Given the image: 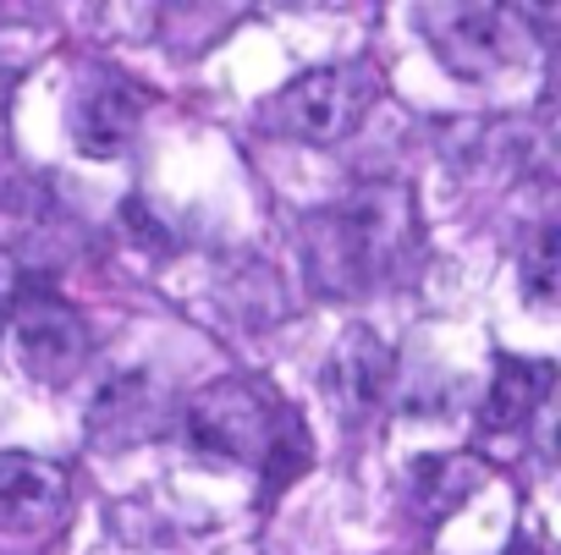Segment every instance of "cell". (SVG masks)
I'll use <instances>...</instances> for the list:
<instances>
[{"label":"cell","mask_w":561,"mask_h":555,"mask_svg":"<svg viewBox=\"0 0 561 555\" xmlns=\"http://www.w3.org/2000/svg\"><path fill=\"white\" fill-rule=\"evenodd\" d=\"M419 253V209L402 182H369L331 209L304 220V258L309 281L325 298H358Z\"/></svg>","instance_id":"cell-1"},{"label":"cell","mask_w":561,"mask_h":555,"mask_svg":"<svg viewBox=\"0 0 561 555\" xmlns=\"http://www.w3.org/2000/svg\"><path fill=\"white\" fill-rule=\"evenodd\" d=\"M287 424H293V407H280L264 380H242V374L193 391V402L182 413V435H187L193 451L248 462L259 473H264V462H270V451H275Z\"/></svg>","instance_id":"cell-2"},{"label":"cell","mask_w":561,"mask_h":555,"mask_svg":"<svg viewBox=\"0 0 561 555\" xmlns=\"http://www.w3.org/2000/svg\"><path fill=\"white\" fill-rule=\"evenodd\" d=\"M380 100V78L369 61H331L298 72L264 105V127L298 143H342L364 127V116Z\"/></svg>","instance_id":"cell-3"},{"label":"cell","mask_w":561,"mask_h":555,"mask_svg":"<svg viewBox=\"0 0 561 555\" xmlns=\"http://www.w3.org/2000/svg\"><path fill=\"white\" fill-rule=\"evenodd\" d=\"M12 347H18L23 374H34L39 385L61 391L89 363L94 336H89V320L72 303H61L56 292H23L12 303Z\"/></svg>","instance_id":"cell-4"},{"label":"cell","mask_w":561,"mask_h":555,"mask_svg":"<svg viewBox=\"0 0 561 555\" xmlns=\"http://www.w3.org/2000/svg\"><path fill=\"white\" fill-rule=\"evenodd\" d=\"M336 418L347 424H364L386 407V391H391V347L369 331V325H347L325 358V374H320Z\"/></svg>","instance_id":"cell-5"},{"label":"cell","mask_w":561,"mask_h":555,"mask_svg":"<svg viewBox=\"0 0 561 555\" xmlns=\"http://www.w3.org/2000/svg\"><path fill=\"white\" fill-rule=\"evenodd\" d=\"M501 7H435L424 12V28L435 34V56L457 78H490L512 61V34H506Z\"/></svg>","instance_id":"cell-6"},{"label":"cell","mask_w":561,"mask_h":555,"mask_svg":"<svg viewBox=\"0 0 561 555\" xmlns=\"http://www.w3.org/2000/svg\"><path fill=\"white\" fill-rule=\"evenodd\" d=\"M72 500L67 473L34 451H0V533H45Z\"/></svg>","instance_id":"cell-7"},{"label":"cell","mask_w":561,"mask_h":555,"mask_svg":"<svg viewBox=\"0 0 561 555\" xmlns=\"http://www.w3.org/2000/svg\"><path fill=\"white\" fill-rule=\"evenodd\" d=\"M144 111H149V100H144L127 78L100 72V78H89V83L72 94V143H78L89 160H111V154H122V149L138 138Z\"/></svg>","instance_id":"cell-8"},{"label":"cell","mask_w":561,"mask_h":555,"mask_svg":"<svg viewBox=\"0 0 561 555\" xmlns=\"http://www.w3.org/2000/svg\"><path fill=\"white\" fill-rule=\"evenodd\" d=\"M550 380L556 369L550 363H528V358H495V380H490V396H484V429H523L545 396H550Z\"/></svg>","instance_id":"cell-9"},{"label":"cell","mask_w":561,"mask_h":555,"mask_svg":"<svg viewBox=\"0 0 561 555\" xmlns=\"http://www.w3.org/2000/svg\"><path fill=\"white\" fill-rule=\"evenodd\" d=\"M556 269H561V231L556 226H539L523 264H517V287L534 309H550L556 303Z\"/></svg>","instance_id":"cell-10"}]
</instances>
